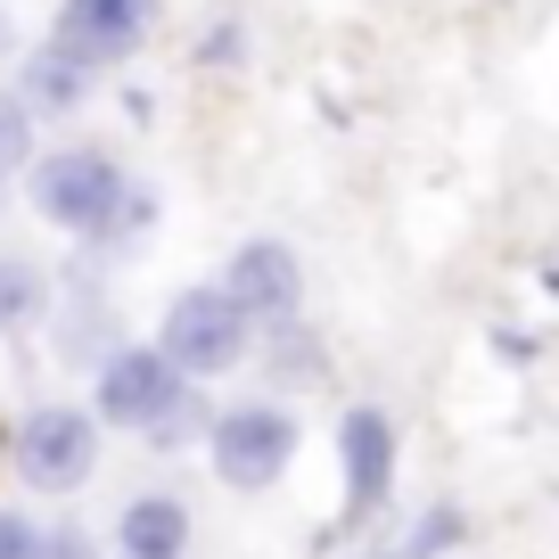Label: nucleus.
I'll return each mask as SVG.
<instances>
[{"label":"nucleus","instance_id":"nucleus-1","mask_svg":"<svg viewBox=\"0 0 559 559\" xmlns=\"http://www.w3.org/2000/svg\"><path fill=\"white\" fill-rule=\"evenodd\" d=\"M25 181H34L41 223L67 230V239H91V247L132 239V230H148V214H157V198L140 190V181L123 174V157L99 148V140H67L50 157H25Z\"/></svg>","mask_w":559,"mask_h":559},{"label":"nucleus","instance_id":"nucleus-7","mask_svg":"<svg viewBox=\"0 0 559 559\" xmlns=\"http://www.w3.org/2000/svg\"><path fill=\"white\" fill-rule=\"evenodd\" d=\"M214 288H223L247 321H288L297 297H305V263H297L288 239H247V247H230V263H223Z\"/></svg>","mask_w":559,"mask_h":559},{"label":"nucleus","instance_id":"nucleus-10","mask_svg":"<svg viewBox=\"0 0 559 559\" xmlns=\"http://www.w3.org/2000/svg\"><path fill=\"white\" fill-rule=\"evenodd\" d=\"M116 551L123 559H181L190 551V502L181 493H132L116 510Z\"/></svg>","mask_w":559,"mask_h":559},{"label":"nucleus","instance_id":"nucleus-6","mask_svg":"<svg viewBox=\"0 0 559 559\" xmlns=\"http://www.w3.org/2000/svg\"><path fill=\"white\" fill-rule=\"evenodd\" d=\"M337 469H346V510L337 519L362 526L386 510V486H395V419L379 403H346L337 412Z\"/></svg>","mask_w":559,"mask_h":559},{"label":"nucleus","instance_id":"nucleus-14","mask_svg":"<svg viewBox=\"0 0 559 559\" xmlns=\"http://www.w3.org/2000/svg\"><path fill=\"white\" fill-rule=\"evenodd\" d=\"M0 559H41V526L25 510H0Z\"/></svg>","mask_w":559,"mask_h":559},{"label":"nucleus","instance_id":"nucleus-2","mask_svg":"<svg viewBox=\"0 0 559 559\" xmlns=\"http://www.w3.org/2000/svg\"><path fill=\"white\" fill-rule=\"evenodd\" d=\"M91 403H99V428H132V437L181 444V437H190V403L198 395H190V379H181L157 346H123V354L99 362Z\"/></svg>","mask_w":559,"mask_h":559},{"label":"nucleus","instance_id":"nucleus-8","mask_svg":"<svg viewBox=\"0 0 559 559\" xmlns=\"http://www.w3.org/2000/svg\"><path fill=\"white\" fill-rule=\"evenodd\" d=\"M148 25H157V0H67L58 9V41L91 67H123L148 41Z\"/></svg>","mask_w":559,"mask_h":559},{"label":"nucleus","instance_id":"nucleus-3","mask_svg":"<svg viewBox=\"0 0 559 559\" xmlns=\"http://www.w3.org/2000/svg\"><path fill=\"white\" fill-rule=\"evenodd\" d=\"M247 346H255V321H247L223 288H181V297L165 305L157 354L181 379H223L230 362H247Z\"/></svg>","mask_w":559,"mask_h":559},{"label":"nucleus","instance_id":"nucleus-12","mask_svg":"<svg viewBox=\"0 0 559 559\" xmlns=\"http://www.w3.org/2000/svg\"><path fill=\"white\" fill-rule=\"evenodd\" d=\"M461 535H469V519H461L453 502H437V510H419V526H412V543H403V559H437V551H453Z\"/></svg>","mask_w":559,"mask_h":559},{"label":"nucleus","instance_id":"nucleus-13","mask_svg":"<svg viewBox=\"0 0 559 559\" xmlns=\"http://www.w3.org/2000/svg\"><path fill=\"white\" fill-rule=\"evenodd\" d=\"M34 305H41V280L17 272V263H0V330H9V321H25Z\"/></svg>","mask_w":559,"mask_h":559},{"label":"nucleus","instance_id":"nucleus-15","mask_svg":"<svg viewBox=\"0 0 559 559\" xmlns=\"http://www.w3.org/2000/svg\"><path fill=\"white\" fill-rule=\"evenodd\" d=\"M379 559H403V551H379Z\"/></svg>","mask_w":559,"mask_h":559},{"label":"nucleus","instance_id":"nucleus-4","mask_svg":"<svg viewBox=\"0 0 559 559\" xmlns=\"http://www.w3.org/2000/svg\"><path fill=\"white\" fill-rule=\"evenodd\" d=\"M206 453H214V477H223V486L263 493L297 461V419L280 412V403H230V412H214Z\"/></svg>","mask_w":559,"mask_h":559},{"label":"nucleus","instance_id":"nucleus-9","mask_svg":"<svg viewBox=\"0 0 559 559\" xmlns=\"http://www.w3.org/2000/svg\"><path fill=\"white\" fill-rule=\"evenodd\" d=\"M99 91V67L91 58H74L67 41H41L34 58H25V74H17V99H25V116H74V107Z\"/></svg>","mask_w":559,"mask_h":559},{"label":"nucleus","instance_id":"nucleus-5","mask_svg":"<svg viewBox=\"0 0 559 559\" xmlns=\"http://www.w3.org/2000/svg\"><path fill=\"white\" fill-rule=\"evenodd\" d=\"M91 469H99V419L83 403H41L17 428V477L34 493H74Z\"/></svg>","mask_w":559,"mask_h":559},{"label":"nucleus","instance_id":"nucleus-11","mask_svg":"<svg viewBox=\"0 0 559 559\" xmlns=\"http://www.w3.org/2000/svg\"><path fill=\"white\" fill-rule=\"evenodd\" d=\"M25 157H34V116H25L17 91H0V190L25 174Z\"/></svg>","mask_w":559,"mask_h":559}]
</instances>
